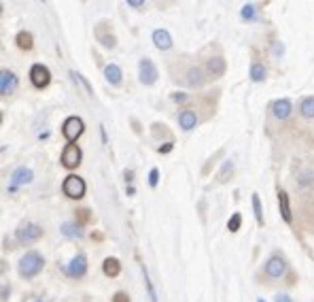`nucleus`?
Segmentation results:
<instances>
[{
  "label": "nucleus",
  "instance_id": "473e14b6",
  "mask_svg": "<svg viewBox=\"0 0 314 302\" xmlns=\"http://www.w3.org/2000/svg\"><path fill=\"white\" fill-rule=\"evenodd\" d=\"M172 100H174V102H185V100H187V96H185V94H180V92H176V94H172Z\"/></svg>",
  "mask_w": 314,
  "mask_h": 302
},
{
  "label": "nucleus",
  "instance_id": "4468645a",
  "mask_svg": "<svg viewBox=\"0 0 314 302\" xmlns=\"http://www.w3.org/2000/svg\"><path fill=\"white\" fill-rule=\"evenodd\" d=\"M291 111H293V104H291L289 98H278L272 104V115L276 119H287L289 115H291Z\"/></svg>",
  "mask_w": 314,
  "mask_h": 302
},
{
  "label": "nucleus",
  "instance_id": "7ed1b4c3",
  "mask_svg": "<svg viewBox=\"0 0 314 302\" xmlns=\"http://www.w3.org/2000/svg\"><path fill=\"white\" fill-rule=\"evenodd\" d=\"M15 236H17V243H21V245H30V243H36V240H39V238L43 236V228H41L39 224L26 222V224H21V226L17 228Z\"/></svg>",
  "mask_w": 314,
  "mask_h": 302
},
{
  "label": "nucleus",
  "instance_id": "9d476101",
  "mask_svg": "<svg viewBox=\"0 0 314 302\" xmlns=\"http://www.w3.org/2000/svg\"><path fill=\"white\" fill-rule=\"evenodd\" d=\"M285 272H287V262L282 256H272L265 262V274L272 277V279H280Z\"/></svg>",
  "mask_w": 314,
  "mask_h": 302
},
{
  "label": "nucleus",
  "instance_id": "39448f33",
  "mask_svg": "<svg viewBox=\"0 0 314 302\" xmlns=\"http://www.w3.org/2000/svg\"><path fill=\"white\" fill-rule=\"evenodd\" d=\"M138 77H140V83H144V86H153V83L157 81V77H160L157 66L151 62L149 58H142L140 60V64H138Z\"/></svg>",
  "mask_w": 314,
  "mask_h": 302
},
{
  "label": "nucleus",
  "instance_id": "e433bc0d",
  "mask_svg": "<svg viewBox=\"0 0 314 302\" xmlns=\"http://www.w3.org/2000/svg\"><path fill=\"white\" fill-rule=\"evenodd\" d=\"M170 149H172V143H166L164 147H160V151H162V153H168V151H170Z\"/></svg>",
  "mask_w": 314,
  "mask_h": 302
},
{
  "label": "nucleus",
  "instance_id": "ddd939ff",
  "mask_svg": "<svg viewBox=\"0 0 314 302\" xmlns=\"http://www.w3.org/2000/svg\"><path fill=\"white\" fill-rule=\"evenodd\" d=\"M225 60L221 56H214V58H208L206 60V75L212 77V79H219L225 75Z\"/></svg>",
  "mask_w": 314,
  "mask_h": 302
},
{
  "label": "nucleus",
  "instance_id": "4be33fe9",
  "mask_svg": "<svg viewBox=\"0 0 314 302\" xmlns=\"http://www.w3.org/2000/svg\"><path fill=\"white\" fill-rule=\"evenodd\" d=\"M250 79L255 81V83H261L263 79H265V68H263V64H259V62H253L250 64Z\"/></svg>",
  "mask_w": 314,
  "mask_h": 302
},
{
  "label": "nucleus",
  "instance_id": "a878e982",
  "mask_svg": "<svg viewBox=\"0 0 314 302\" xmlns=\"http://www.w3.org/2000/svg\"><path fill=\"white\" fill-rule=\"evenodd\" d=\"M240 224H242V215H240V213H234L232 219L227 222V230H229V232H238V230H240Z\"/></svg>",
  "mask_w": 314,
  "mask_h": 302
},
{
  "label": "nucleus",
  "instance_id": "423d86ee",
  "mask_svg": "<svg viewBox=\"0 0 314 302\" xmlns=\"http://www.w3.org/2000/svg\"><path fill=\"white\" fill-rule=\"evenodd\" d=\"M30 81H32V86L39 88V90L47 88L51 83V72H49V68H47L45 64H34L30 68Z\"/></svg>",
  "mask_w": 314,
  "mask_h": 302
},
{
  "label": "nucleus",
  "instance_id": "2eb2a0df",
  "mask_svg": "<svg viewBox=\"0 0 314 302\" xmlns=\"http://www.w3.org/2000/svg\"><path fill=\"white\" fill-rule=\"evenodd\" d=\"M153 43H155L157 49L166 51V49H170V47H172V36H170V32H168V30L157 28V30L153 32Z\"/></svg>",
  "mask_w": 314,
  "mask_h": 302
},
{
  "label": "nucleus",
  "instance_id": "412c9836",
  "mask_svg": "<svg viewBox=\"0 0 314 302\" xmlns=\"http://www.w3.org/2000/svg\"><path fill=\"white\" fill-rule=\"evenodd\" d=\"M15 43H17L19 49H23V51H30L32 47H34V39H32V34H30V32H26V30H21V32L15 36Z\"/></svg>",
  "mask_w": 314,
  "mask_h": 302
},
{
  "label": "nucleus",
  "instance_id": "c756f323",
  "mask_svg": "<svg viewBox=\"0 0 314 302\" xmlns=\"http://www.w3.org/2000/svg\"><path fill=\"white\" fill-rule=\"evenodd\" d=\"M157 183H160V171H157V168H151V173H149V185L151 187H157Z\"/></svg>",
  "mask_w": 314,
  "mask_h": 302
},
{
  "label": "nucleus",
  "instance_id": "f03ea898",
  "mask_svg": "<svg viewBox=\"0 0 314 302\" xmlns=\"http://www.w3.org/2000/svg\"><path fill=\"white\" fill-rule=\"evenodd\" d=\"M85 189H87L85 181H83L79 175H68V177L64 179V183H62L64 196H68V198H72V200H79V198L85 196Z\"/></svg>",
  "mask_w": 314,
  "mask_h": 302
},
{
  "label": "nucleus",
  "instance_id": "72a5a7b5",
  "mask_svg": "<svg viewBox=\"0 0 314 302\" xmlns=\"http://www.w3.org/2000/svg\"><path fill=\"white\" fill-rule=\"evenodd\" d=\"M128 5H130V7H134V9H140V7H144V3H142V0H128Z\"/></svg>",
  "mask_w": 314,
  "mask_h": 302
},
{
  "label": "nucleus",
  "instance_id": "bb28decb",
  "mask_svg": "<svg viewBox=\"0 0 314 302\" xmlns=\"http://www.w3.org/2000/svg\"><path fill=\"white\" fill-rule=\"evenodd\" d=\"M142 274H144V285H147V289H149L151 302H157V294H155V289H153V283L149 281V272H147V268H144V264H142Z\"/></svg>",
  "mask_w": 314,
  "mask_h": 302
},
{
  "label": "nucleus",
  "instance_id": "393cba45",
  "mask_svg": "<svg viewBox=\"0 0 314 302\" xmlns=\"http://www.w3.org/2000/svg\"><path fill=\"white\" fill-rule=\"evenodd\" d=\"M253 211H255V219H257V224L263 226V209H261L259 194H253Z\"/></svg>",
  "mask_w": 314,
  "mask_h": 302
},
{
  "label": "nucleus",
  "instance_id": "a211bd4d",
  "mask_svg": "<svg viewBox=\"0 0 314 302\" xmlns=\"http://www.w3.org/2000/svg\"><path fill=\"white\" fill-rule=\"evenodd\" d=\"M104 77H106V81L111 83V86H119V83H121V68H119L117 64H106L104 66Z\"/></svg>",
  "mask_w": 314,
  "mask_h": 302
},
{
  "label": "nucleus",
  "instance_id": "cd10ccee",
  "mask_svg": "<svg viewBox=\"0 0 314 302\" xmlns=\"http://www.w3.org/2000/svg\"><path fill=\"white\" fill-rule=\"evenodd\" d=\"M70 77H72V79H75V81H79V83H81V86H83V88H85V92H87L89 96H93V90H91V86H89V83H87L85 79H83V75H79V72H77V70H70Z\"/></svg>",
  "mask_w": 314,
  "mask_h": 302
},
{
  "label": "nucleus",
  "instance_id": "58836bf2",
  "mask_svg": "<svg viewBox=\"0 0 314 302\" xmlns=\"http://www.w3.org/2000/svg\"><path fill=\"white\" fill-rule=\"evenodd\" d=\"M259 302H265V300H259Z\"/></svg>",
  "mask_w": 314,
  "mask_h": 302
},
{
  "label": "nucleus",
  "instance_id": "9b49d317",
  "mask_svg": "<svg viewBox=\"0 0 314 302\" xmlns=\"http://www.w3.org/2000/svg\"><path fill=\"white\" fill-rule=\"evenodd\" d=\"M32 179H34V173L30 171V168L19 166L17 171H13V175H11V187H9V191H15L17 185H26V183H30Z\"/></svg>",
  "mask_w": 314,
  "mask_h": 302
},
{
  "label": "nucleus",
  "instance_id": "20e7f679",
  "mask_svg": "<svg viewBox=\"0 0 314 302\" xmlns=\"http://www.w3.org/2000/svg\"><path fill=\"white\" fill-rule=\"evenodd\" d=\"M83 130H85V126H83V119L77 117V115H72V117H68L66 122H64L62 134H64V139H66L68 143H75V141L83 134Z\"/></svg>",
  "mask_w": 314,
  "mask_h": 302
},
{
  "label": "nucleus",
  "instance_id": "7c9ffc66",
  "mask_svg": "<svg viewBox=\"0 0 314 302\" xmlns=\"http://www.w3.org/2000/svg\"><path fill=\"white\" fill-rule=\"evenodd\" d=\"M232 168H234V166H232V162H229V160H227V162L223 164V171H221V175H219V181H225L227 173H229V175H232Z\"/></svg>",
  "mask_w": 314,
  "mask_h": 302
},
{
  "label": "nucleus",
  "instance_id": "c9c22d12",
  "mask_svg": "<svg viewBox=\"0 0 314 302\" xmlns=\"http://www.w3.org/2000/svg\"><path fill=\"white\" fill-rule=\"evenodd\" d=\"M23 302H45L41 296H28L26 300H23Z\"/></svg>",
  "mask_w": 314,
  "mask_h": 302
},
{
  "label": "nucleus",
  "instance_id": "f704fd0d",
  "mask_svg": "<svg viewBox=\"0 0 314 302\" xmlns=\"http://www.w3.org/2000/svg\"><path fill=\"white\" fill-rule=\"evenodd\" d=\"M276 302H293V300L289 298L287 294H278V296H276Z\"/></svg>",
  "mask_w": 314,
  "mask_h": 302
},
{
  "label": "nucleus",
  "instance_id": "f3484780",
  "mask_svg": "<svg viewBox=\"0 0 314 302\" xmlns=\"http://www.w3.org/2000/svg\"><path fill=\"white\" fill-rule=\"evenodd\" d=\"M178 124L183 130H193L198 124V115L193 111H189V108H185V111H180V115H178Z\"/></svg>",
  "mask_w": 314,
  "mask_h": 302
},
{
  "label": "nucleus",
  "instance_id": "f8f14e48",
  "mask_svg": "<svg viewBox=\"0 0 314 302\" xmlns=\"http://www.w3.org/2000/svg\"><path fill=\"white\" fill-rule=\"evenodd\" d=\"M17 77H15V72H11V70H3L0 72V94L3 96H11L15 90H17Z\"/></svg>",
  "mask_w": 314,
  "mask_h": 302
},
{
  "label": "nucleus",
  "instance_id": "b1692460",
  "mask_svg": "<svg viewBox=\"0 0 314 302\" xmlns=\"http://www.w3.org/2000/svg\"><path fill=\"white\" fill-rule=\"evenodd\" d=\"M77 215H75V224L77 226H87L89 222H91V213H89V209H79V211H75Z\"/></svg>",
  "mask_w": 314,
  "mask_h": 302
},
{
  "label": "nucleus",
  "instance_id": "c85d7f7f",
  "mask_svg": "<svg viewBox=\"0 0 314 302\" xmlns=\"http://www.w3.org/2000/svg\"><path fill=\"white\" fill-rule=\"evenodd\" d=\"M240 15H242V19H255V5H244Z\"/></svg>",
  "mask_w": 314,
  "mask_h": 302
},
{
  "label": "nucleus",
  "instance_id": "f257e3e1",
  "mask_svg": "<svg viewBox=\"0 0 314 302\" xmlns=\"http://www.w3.org/2000/svg\"><path fill=\"white\" fill-rule=\"evenodd\" d=\"M45 266V260L39 251H28L26 256H23L17 264V270L19 274L23 277V279H32V277H36Z\"/></svg>",
  "mask_w": 314,
  "mask_h": 302
},
{
  "label": "nucleus",
  "instance_id": "aec40b11",
  "mask_svg": "<svg viewBox=\"0 0 314 302\" xmlns=\"http://www.w3.org/2000/svg\"><path fill=\"white\" fill-rule=\"evenodd\" d=\"M102 272H104L106 277H117L119 272H121V264H119L117 258H106V260L102 262Z\"/></svg>",
  "mask_w": 314,
  "mask_h": 302
},
{
  "label": "nucleus",
  "instance_id": "6e6552de",
  "mask_svg": "<svg viewBox=\"0 0 314 302\" xmlns=\"http://www.w3.org/2000/svg\"><path fill=\"white\" fill-rule=\"evenodd\" d=\"M93 34H96V39H98V43H102L104 47H108V49H113V47L117 45V39H115V34L111 30V23L108 21H100L98 26H96Z\"/></svg>",
  "mask_w": 314,
  "mask_h": 302
},
{
  "label": "nucleus",
  "instance_id": "4c0bfd02",
  "mask_svg": "<svg viewBox=\"0 0 314 302\" xmlns=\"http://www.w3.org/2000/svg\"><path fill=\"white\" fill-rule=\"evenodd\" d=\"M9 292H11V289L5 285V287H3V300H7V298H9Z\"/></svg>",
  "mask_w": 314,
  "mask_h": 302
},
{
  "label": "nucleus",
  "instance_id": "dca6fc26",
  "mask_svg": "<svg viewBox=\"0 0 314 302\" xmlns=\"http://www.w3.org/2000/svg\"><path fill=\"white\" fill-rule=\"evenodd\" d=\"M278 207H280V215L287 224L293 222V213H291V202H289V194L282 189H278Z\"/></svg>",
  "mask_w": 314,
  "mask_h": 302
},
{
  "label": "nucleus",
  "instance_id": "1a4fd4ad",
  "mask_svg": "<svg viewBox=\"0 0 314 302\" xmlns=\"http://www.w3.org/2000/svg\"><path fill=\"white\" fill-rule=\"evenodd\" d=\"M64 272L68 277H72V279H79V277H83L87 272V258L83 256V253H79V256H75L70 260V264H66L64 266Z\"/></svg>",
  "mask_w": 314,
  "mask_h": 302
},
{
  "label": "nucleus",
  "instance_id": "6ab92c4d",
  "mask_svg": "<svg viewBox=\"0 0 314 302\" xmlns=\"http://www.w3.org/2000/svg\"><path fill=\"white\" fill-rule=\"evenodd\" d=\"M299 115L304 119H314V96H306V98H301Z\"/></svg>",
  "mask_w": 314,
  "mask_h": 302
},
{
  "label": "nucleus",
  "instance_id": "2f4dec72",
  "mask_svg": "<svg viewBox=\"0 0 314 302\" xmlns=\"http://www.w3.org/2000/svg\"><path fill=\"white\" fill-rule=\"evenodd\" d=\"M113 302H130V296H128L125 292H117V294L113 296Z\"/></svg>",
  "mask_w": 314,
  "mask_h": 302
},
{
  "label": "nucleus",
  "instance_id": "0eeeda50",
  "mask_svg": "<svg viewBox=\"0 0 314 302\" xmlns=\"http://www.w3.org/2000/svg\"><path fill=\"white\" fill-rule=\"evenodd\" d=\"M81 158H83V153L79 149V145L68 143L64 147V151H62V166L68 168V171H72V168H77L81 164Z\"/></svg>",
  "mask_w": 314,
  "mask_h": 302
},
{
  "label": "nucleus",
  "instance_id": "5701e85b",
  "mask_svg": "<svg viewBox=\"0 0 314 302\" xmlns=\"http://www.w3.org/2000/svg\"><path fill=\"white\" fill-rule=\"evenodd\" d=\"M62 234L68 236V238H81V236H83V232L79 230L77 224H64V226H62Z\"/></svg>",
  "mask_w": 314,
  "mask_h": 302
}]
</instances>
